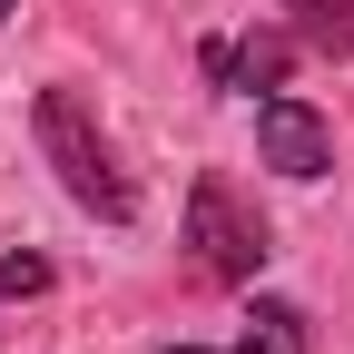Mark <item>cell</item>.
<instances>
[{"instance_id": "6da1fadb", "label": "cell", "mask_w": 354, "mask_h": 354, "mask_svg": "<svg viewBox=\"0 0 354 354\" xmlns=\"http://www.w3.org/2000/svg\"><path fill=\"white\" fill-rule=\"evenodd\" d=\"M30 128H39V158L59 167V187H69L88 216H109V227H128V216H138V187H128V167H118V148H109V128H99V109H88L79 88H39Z\"/></svg>"}, {"instance_id": "7a4b0ae2", "label": "cell", "mask_w": 354, "mask_h": 354, "mask_svg": "<svg viewBox=\"0 0 354 354\" xmlns=\"http://www.w3.org/2000/svg\"><path fill=\"white\" fill-rule=\"evenodd\" d=\"M187 256H197V276H216V286H256L266 216L227 187V177H197V187H187Z\"/></svg>"}, {"instance_id": "3957f363", "label": "cell", "mask_w": 354, "mask_h": 354, "mask_svg": "<svg viewBox=\"0 0 354 354\" xmlns=\"http://www.w3.org/2000/svg\"><path fill=\"white\" fill-rule=\"evenodd\" d=\"M256 158L276 167V177H325V167H335L325 109H305V99H256Z\"/></svg>"}, {"instance_id": "277c9868", "label": "cell", "mask_w": 354, "mask_h": 354, "mask_svg": "<svg viewBox=\"0 0 354 354\" xmlns=\"http://www.w3.org/2000/svg\"><path fill=\"white\" fill-rule=\"evenodd\" d=\"M295 69V39L286 30H246V39H207V79H227V88H276Z\"/></svg>"}, {"instance_id": "5b68a950", "label": "cell", "mask_w": 354, "mask_h": 354, "mask_svg": "<svg viewBox=\"0 0 354 354\" xmlns=\"http://www.w3.org/2000/svg\"><path fill=\"white\" fill-rule=\"evenodd\" d=\"M276 10H286V30H295L315 59L354 69V0H276Z\"/></svg>"}, {"instance_id": "8992f818", "label": "cell", "mask_w": 354, "mask_h": 354, "mask_svg": "<svg viewBox=\"0 0 354 354\" xmlns=\"http://www.w3.org/2000/svg\"><path fill=\"white\" fill-rule=\"evenodd\" d=\"M167 354H295V315H286V305H266L256 335H236V344H167Z\"/></svg>"}, {"instance_id": "52a82bcc", "label": "cell", "mask_w": 354, "mask_h": 354, "mask_svg": "<svg viewBox=\"0 0 354 354\" xmlns=\"http://www.w3.org/2000/svg\"><path fill=\"white\" fill-rule=\"evenodd\" d=\"M0 295H50V256H0Z\"/></svg>"}, {"instance_id": "ba28073f", "label": "cell", "mask_w": 354, "mask_h": 354, "mask_svg": "<svg viewBox=\"0 0 354 354\" xmlns=\"http://www.w3.org/2000/svg\"><path fill=\"white\" fill-rule=\"evenodd\" d=\"M10 10H20V0H0V20H10Z\"/></svg>"}]
</instances>
